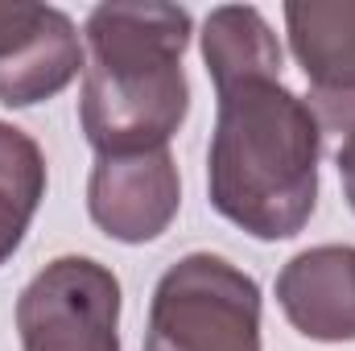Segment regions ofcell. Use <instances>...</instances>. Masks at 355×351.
Instances as JSON below:
<instances>
[{"label": "cell", "mask_w": 355, "mask_h": 351, "mask_svg": "<svg viewBox=\"0 0 355 351\" xmlns=\"http://www.w3.org/2000/svg\"><path fill=\"white\" fill-rule=\"evenodd\" d=\"M285 25L310 91L355 87V0H293Z\"/></svg>", "instance_id": "ba28073f"}, {"label": "cell", "mask_w": 355, "mask_h": 351, "mask_svg": "<svg viewBox=\"0 0 355 351\" xmlns=\"http://www.w3.org/2000/svg\"><path fill=\"white\" fill-rule=\"evenodd\" d=\"M46 4H0V58L12 54L42 21Z\"/></svg>", "instance_id": "7c38bea8"}, {"label": "cell", "mask_w": 355, "mask_h": 351, "mask_svg": "<svg viewBox=\"0 0 355 351\" xmlns=\"http://www.w3.org/2000/svg\"><path fill=\"white\" fill-rule=\"evenodd\" d=\"M145 351H261V289L223 257L190 252L153 289Z\"/></svg>", "instance_id": "3957f363"}, {"label": "cell", "mask_w": 355, "mask_h": 351, "mask_svg": "<svg viewBox=\"0 0 355 351\" xmlns=\"http://www.w3.org/2000/svg\"><path fill=\"white\" fill-rule=\"evenodd\" d=\"M83 67H87V54L71 17L46 4L37 29L12 54L0 58V103L4 108L42 103L62 87H71Z\"/></svg>", "instance_id": "52a82bcc"}, {"label": "cell", "mask_w": 355, "mask_h": 351, "mask_svg": "<svg viewBox=\"0 0 355 351\" xmlns=\"http://www.w3.org/2000/svg\"><path fill=\"white\" fill-rule=\"evenodd\" d=\"M202 62L219 95L248 79H281L277 33L268 29V21L252 4H223L207 17Z\"/></svg>", "instance_id": "9c48e42d"}, {"label": "cell", "mask_w": 355, "mask_h": 351, "mask_svg": "<svg viewBox=\"0 0 355 351\" xmlns=\"http://www.w3.org/2000/svg\"><path fill=\"white\" fill-rule=\"evenodd\" d=\"M310 112L322 132H355V87L352 91H310Z\"/></svg>", "instance_id": "8fae6325"}, {"label": "cell", "mask_w": 355, "mask_h": 351, "mask_svg": "<svg viewBox=\"0 0 355 351\" xmlns=\"http://www.w3.org/2000/svg\"><path fill=\"white\" fill-rule=\"evenodd\" d=\"M335 166H339V178H343V190H347V203L355 211V132L343 137L339 153H335Z\"/></svg>", "instance_id": "4fadbf2b"}, {"label": "cell", "mask_w": 355, "mask_h": 351, "mask_svg": "<svg viewBox=\"0 0 355 351\" xmlns=\"http://www.w3.org/2000/svg\"><path fill=\"white\" fill-rule=\"evenodd\" d=\"M186 46L190 12L178 4L91 8L79 124L95 153L166 149L190 112Z\"/></svg>", "instance_id": "7a4b0ae2"}, {"label": "cell", "mask_w": 355, "mask_h": 351, "mask_svg": "<svg viewBox=\"0 0 355 351\" xmlns=\"http://www.w3.org/2000/svg\"><path fill=\"white\" fill-rule=\"evenodd\" d=\"M182 182L170 149L145 153H95L87 182V211L99 232L120 244L157 240L178 215Z\"/></svg>", "instance_id": "5b68a950"}, {"label": "cell", "mask_w": 355, "mask_h": 351, "mask_svg": "<svg viewBox=\"0 0 355 351\" xmlns=\"http://www.w3.org/2000/svg\"><path fill=\"white\" fill-rule=\"evenodd\" d=\"M46 194V157L37 141L0 120V264L8 261Z\"/></svg>", "instance_id": "30bf717a"}, {"label": "cell", "mask_w": 355, "mask_h": 351, "mask_svg": "<svg viewBox=\"0 0 355 351\" xmlns=\"http://www.w3.org/2000/svg\"><path fill=\"white\" fill-rule=\"evenodd\" d=\"M322 128L281 79H248L219 95L207 149L211 207L257 240L297 236L318 203Z\"/></svg>", "instance_id": "6da1fadb"}, {"label": "cell", "mask_w": 355, "mask_h": 351, "mask_svg": "<svg viewBox=\"0 0 355 351\" xmlns=\"http://www.w3.org/2000/svg\"><path fill=\"white\" fill-rule=\"evenodd\" d=\"M277 302L293 331L318 343L355 339V248L318 244L297 252L277 277Z\"/></svg>", "instance_id": "8992f818"}, {"label": "cell", "mask_w": 355, "mask_h": 351, "mask_svg": "<svg viewBox=\"0 0 355 351\" xmlns=\"http://www.w3.org/2000/svg\"><path fill=\"white\" fill-rule=\"evenodd\" d=\"M21 351H120V281L91 257L50 261L17 298Z\"/></svg>", "instance_id": "277c9868"}]
</instances>
